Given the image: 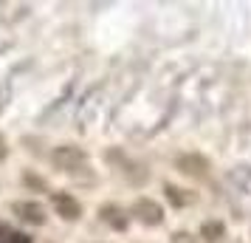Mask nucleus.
Here are the masks:
<instances>
[{"mask_svg": "<svg viewBox=\"0 0 251 243\" xmlns=\"http://www.w3.org/2000/svg\"><path fill=\"white\" fill-rule=\"evenodd\" d=\"M220 235H223V223H209V226H203V238L209 243H215Z\"/></svg>", "mask_w": 251, "mask_h": 243, "instance_id": "7", "label": "nucleus"}, {"mask_svg": "<svg viewBox=\"0 0 251 243\" xmlns=\"http://www.w3.org/2000/svg\"><path fill=\"white\" fill-rule=\"evenodd\" d=\"M51 207H54V212L62 220H79L82 215V204L74 195H68V192H54L51 195Z\"/></svg>", "mask_w": 251, "mask_h": 243, "instance_id": "3", "label": "nucleus"}, {"mask_svg": "<svg viewBox=\"0 0 251 243\" xmlns=\"http://www.w3.org/2000/svg\"><path fill=\"white\" fill-rule=\"evenodd\" d=\"M130 212H133V218H136L138 223H144V226H158L161 220H164V209H161V204H155L152 198H138Z\"/></svg>", "mask_w": 251, "mask_h": 243, "instance_id": "2", "label": "nucleus"}, {"mask_svg": "<svg viewBox=\"0 0 251 243\" xmlns=\"http://www.w3.org/2000/svg\"><path fill=\"white\" fill-rule=\"evenodd\" d=\"M0 243H31V238L20 229H12V226L0 223Z\"/></svg>", "mask_w": 251, "mask_h": 243, "instance_id": "6", "label": "nucleus"}, {"mask_svg": "<svg viewBox=\"0 0 251 243\" xmlns=\"http://www.w3.org/2000/svg\"><path fill=\"white\" fill-rule=\"evenodd\" d=\"M99 212H102V220H104V223H113L116 229H125V226H127V220L119 218V215H122V209L116 207V204H104Z\"/></svg>", "mask_w": 251, "mask_h": 243, "instance_id": "5", "label": "nucleus"}, {"mask_svg": "<svg viewBox=\"0 0 251 243\" xmlns=\"http://www.w3.org/2000/svg\"><path fill=\"white\" fill-rule=\"evenodd\" d=\"M6 156H9V144H6V139H3V136H0V162H3Z\"/></svg>", "mask_w": 251, "mask_h": 243, "instance_id": "8", "label": "nucleus"}, {"mask_svg": "<svg viewBox=\"0 0 251 243\" xmlns=\"http://www.w3.org/2000/svg\"><path fill=\"white\" fill-rule=\"evenodd\" d=\"M51 162H54V167L62 170V173H76V167H82L88 159H85V153H82L79 147L65 144V147H57V150H54Z\"/></svg>", "mask_w": 251, "mask_h": 243, "instance_id": "1", "label": "nucleus"}, {"mask_svg": "<svg viewBox=\"0 0 251 243\" xmlns=\"http://www.w3.org/2000/svg\"><path fill=\"white\" fill-rule=\"evenodd\" d=\"M12 212L20 220L31 223V226H43L46 223V209H43V204H37V201H14Z\"/></svg>", "mask_w": 251, "mask_h": 243, "instance_id": "4", "label": "nucleus"}]
</instances>
